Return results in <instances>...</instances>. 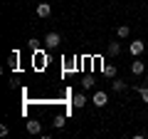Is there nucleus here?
Listing matches in <instances>:
<instances>
[{"instance_id":"1","label":"nucleus","mask_w":148,"mask_h":139,"mask_svg":"<svg viewBox=\"0 0 148 139\" xmlns=\"http://www.w3.org/2000/svg\"><path fill=\"white\" fill-rule=\"evenodd\" d=\"M128 50H131V55H133V57H138V55H143V50H146V45H143L141 40H133V42L128 45Z\"/></svg>"},{"instance_id":"2","label":"nucleus","mask_w":148,"mask_h":139,"mask_svg":"<svg viewBox=\"0 0 148 139\" xmlns=\"http://www.w3.org/2000/svg\"><path fill=\"white\" fill-rule=\"evenodd\" d=\"M59 42H62V38H59L57 32H49L47 38H45V45H47V47H57Z\"/></svg>"},{"instance_id":"3","label":"nucleus","mask_w":148,"mask_h":139,"mask_svg":"<svg viewBox=\"0 0 148 139\" xmlns=\"http://www.w3.org/2000/svg\"><path fill=\"white\" fill-rule=\"evenodd\" d=\"M49 13H52L49 3H40V5H37V17H49Z\"/></svg>"},{"instance_id":"4","label":"nucleus","mask_w":148,"mask_h":139,"mask_svg":"<svg viewBox=\"0 0 148 139\" xmlns=\"http://www.w3.org/2000/svg\"><path fill=\"white\" fill-rule=\"evenodd\" d=\"M106 102H109L106 92H96V95H94V104H96V107H106Z\"/></svg>"},{"instance_id":"5","label":"nucleus","mask_w":148,"mask_h":139,"mask_svg":"<svg viewBox=\"0 0 148 139\" xmlns=\"http://www.w3.org/2000/svg\"><path fill=\"white\" fill-rule=\"evenodd\" d=\"M72 104H74V107H77V109H79V107H84V104H86V97H84V95H74Z\"/></svg>"},{"instance_id":"6","label":"nucleus","mask_w":148,"mask_h":139,"mask_svg":"<svg viewBox=\"0 0 148 139\" xmlns=\"http://www.w3.org/2000/svg\"><path fill=\"white\" fill-rule=\"evenodd\" d=\"M27 132H32V134H40V132H42L40 122H27Z\"/></svg>"},{"instance_id":"7","label":"nucleus","mask_w":148,"mask_h":139,"mask_svg":"<svg viewBox=\"0 0 148 139\" xmlns=\"http://www.w3.org/2000/svg\"><path fill=\"white\" fill-rule=\"evenodd\" d=\"M131 72H133V75H143V62H133L131 65Z\"/></svg>"},{"instance_id":"8","label":"nucleus","mask_w":148,"mask_h":139,"mask_svg":"<svg viewBox=\"0 0 148 139\" xmlns=\"http://www.w3.org/2000/svg\"><path fill=\"white\" fill-rule=\"evenodd\" d=\"M104 75H106V77H114V75H116V67H111V65H104Z\"/></svg>"},{"instance_id":"9","label":"nucleus","mask_w":148,"mask_h":139,"mask_svg":"<svg viewBox=\"0 0 148 139\" xmlns=\"http://www.w3.org/2000/svg\"><path fill=\"white\" fill-rule=\"evenodd\" d=\"M111 85H114V90H116V92L126 90V82H121V80H114V82H111Z\"/></svg>"},{"instance_id":"10","label":"nucleus","mask_w":148,"mask_h":139,"mask_svg":"<svg viewBox=\"0 0 148 139\" xmlns=\"http://www.w3.org/2000/svg\"><path fill=\"white\" fill-rule=\"evenodd\" d=\"M128 32H131V30H128L126 25H121V27L116 30V35H119V38H128Z\"/></svg>"},{"instance_id":"11","label":"nucleus","mask_w":148,"mask_h":139,"mask_svg":"<svg viewBox=\"0 0 148 139\" xmlns=\"http://www.w3.org/2000/svg\"><path fill=\"white\" fill-rule=\"evenodd\" d=\"M64 122H67V119H64V114L54 117V127H57V129H62V127H64Z\"/></svg>"},{"instance_id":"12","label":"nucleus","mask_w":148,"mask_h":139,"mask_svg":"<svg viewBox=\"0 0 148 139\" xmlns=\"http://www.w3.org/2000/svg\"><path fill=\"white\" fill-rule=\"evenodd\" d=\"M119 50H121V45H119V42H111L109 45V52L111 55H119Z\"/></svg>"},{"instance_id":"13","label":"nucleus","mask_w":148,"mask_h":139,"mask_svg":"<svg viewBox=\"0 0 148 139\" xmlns=\"http://www.w3.org/2000/svg\"><path fill=\"white\" fill-rule=\"evenodd\" d=\"M138 95H141L143 102H148V87H138Z\"/></svg>"},{"instance_id":"14","label":"nucleus","mask_w":148,"mask_h":139,"mask_svg":"<svg viewBox=\"0 0 148 139\" xmlns=\"http://www.w3.org/2000/svg\"><path fill=\"white\" fill-rule=\"evenodd\" d=\"M15 65H17V52H12L10 55V67H15Z\"/></svg>"}]
</instances>
